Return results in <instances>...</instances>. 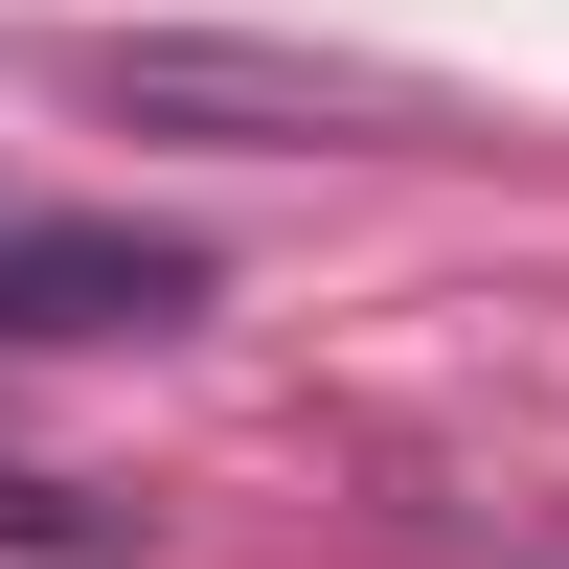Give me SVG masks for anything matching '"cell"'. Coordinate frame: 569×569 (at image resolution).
I'll list each match as a JSON object with an SVG mask.
<instances>
[{"label":"cell","instance_id":"1","mask_svg":"<svg viewBox=\"0 0 569 569\" xmlns=\"http://www.w3.org/2000/svg\"><path fill=\"white\" fill-rule=\"evenodd\" d=\"M206 251L160 228H0V342H91V319H182Z\"/></svg>","mask_w":569,"mask_h":569}]
</instances>
